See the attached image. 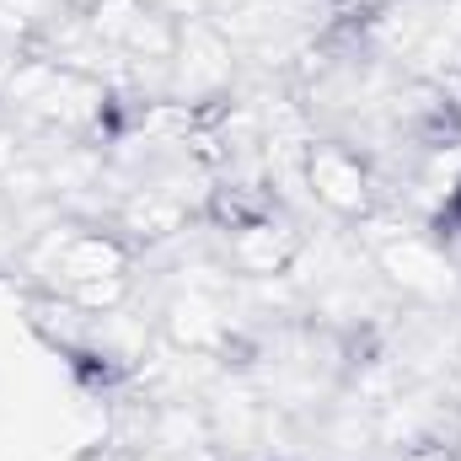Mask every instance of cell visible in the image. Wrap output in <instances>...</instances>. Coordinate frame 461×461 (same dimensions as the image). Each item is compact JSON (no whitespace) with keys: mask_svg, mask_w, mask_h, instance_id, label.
<instances>
[{"mask_svg":"<svg viewBox=\"0 0 461 461\" xmlns=\"http://www.w3.org/2000/svg\"><path fill=\"white\" fill-rule=\"evenodd\" d=\"M440 226H451L461 236V183L451 188V199H446V215H440Z\"/></svg>","mask_w":461,"mask_h":461,"instance_id":"6da1fadb","label":"cell"}]
</instances>
